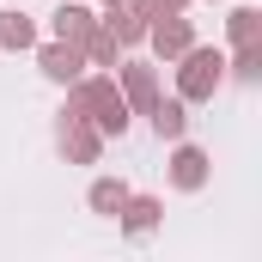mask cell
<instances>
[{"label":"cell","instance_id":"6da1fadb","mask_svg":"<svg viewBox=\"0 0 262 262\" xmlns=\"http://www.w3.org/2000/svg\"><path fill=\"white\" fill-rule=\"evenodd\" d=\"M67 116H85L104 140H122L134 110H128V98L116 92V79H110V73H79V79L67 85Z\"/></svg>","mask_w":262,"mask_h":262},{"label":"cell","instance_id":"7a4b0ae2","mask_svg":"<svg viewBox=\"0 0 262 262\" xmlns=\"http://www.w3.org/2000/svg\"><path fill=\"white\" fill-rule=\"evenodd\" d=\"M220 85H226V55L189 43V49L177 55V98H183V104H207Z\"/></svg>","mask_w":262,"mask_h":262},{"label":"cell","instance_id":"3957f363","mask_svg":"<svg viewBox=\"0 0 262 262\" xmlns=\"http://www.w3.org/2000/svg\"><path fill=\"white\" fill-rule=\"evenodd\" d=\"M55 146H61V159H67V165H98V152H104V134L92 128L85 116H67V110H61V122H55Z\"/></svg>","mask_w":262,"mask_h":262},{"label":"cell","instance_id":"277c9868","mask_svg":"<svg viewBox=\"0 0 262 262\" xmlns=\"http://www.w3.org/2000/svg\"><path fill=\"white\" fill-rule=\"evenodd\" d=\"M146 43H152L159 61H177V55L195 43V25H189L183 12H159V18H146Z\"/></svg>","mask_w":262,"mask_h":262},{"label":"cell","instance_id":"5b68a950","mask_svg":"<svg viewBox=\"0 0 262 262\" xmlns=\"http://www.w3.org/2000/svg\"><path fill=\"white\" fill-rule=\"evenodd\" d=\"M116 92L128 98V110H152L165 92H159V67H146V61H116Z\"/></svg>","mask_w":262,"mask_h":262},{"label":"cell","instance_id":"8992f818","mask_svg":"<svg viewBox=\"0 0 262 262\" xmlns=\"http://www.w3.org/2000/svg\"><path fill=\"white\" fill-rule=\"evenodd\" d=\"M207 177H213V159H207L201 146H189V140H177V152H171V183H177L183 195H195V189H207Z\"/></svg>","mask_w":262,"mask_h":262},{"label":"cell","instance_id":"52a82bcc","mask_svg":"<svg viewBox=\"0 0 262 262\" xmlns=\"http://www.w3.org/2000/svg\"><path fill=\"white\" fill-rule=\"evenodd\" d=\"M37 67H43V79H55V85H73L79 73H85V49H73V43H43L37 49Z\"/></svg>","mask_w":262,"mask_h":262},{"label":"cell","instance_id":"ba28073f","mask_svg":"<svg viewBox=\"0 0 262 262\" xmlns=\"http://www.w3.org/2000/svg\"><path fill=\"white\" fill-rule=\"evenodd\" d=\"M116 220H122V232H128V238H146V232L165 220V201H159V195H134V189H128V201H122V213H116Z\"/></svg>","mask_w":262,"mask_h":262},{"label":"cell","instance_id":"9c48e42d","mask_svg":"<svg viewBox=\"0 0 262 262\" xmlns=\"http://www.w3.org/2000/svg\"><path fill=\"white\" fill-rule=\"evenodd\" d=\"M49 25H55V37H61V43H73V49H79V43L92 37V25H98V12H85L79 0H61Z\"/></svg>","mask_w":262,"mask_h":262},{"label":"cell","instance_id":"30bf717a","mask_svg":"<svg viewBox=\"0 0 262 262\" xmlns=\"http://www.w3.org/2000/svg\"><path fill=\"white\" fill-rule=\"evenodd\" d=\"M146 116H152V134H159V140H183V134H189V104H183V98H159Z\"/></svg>","mask_w":262,"mask_h":262},{"label":"cell","instance_id":"8fae6325","mask_svg":"<svg viewBox=\"0 0 262 262\" xmlns=\"http://www.w3.org/2000/svg\"><path fill=\"white\" fill-rule=\"evenodd\" d=\"M104 25H110V37H116V43H122V49H128V43H146V12H140V6H134V0H116V6H110V18H104Z\"/></svg>","mask_w":262,"mask_h":262},{"label":"cell","instance_id":"7c38bea8","mask_svg":"<svg viewBox=\"0 0 262 262\" xmlns=\"http://www.w3.org/2000/svg\"><path fill=\"white\" fill-rule=\"evenodd\" d=\"M122 201H128V183H122V177H98V183L85 189V207H92V213H104V220H116V213H122Z\"/></svg>","mask_w":262,"mask_h":262},{"label":"cell","instance_id":"4fadbf2b","mask_svg":"<svg viewBox=\"0 0 262 262\" xmlns=\"http://www.w3.org/2000/svg\"><path fill=\"white\" fill-rule=\"evenodd\" d=\"M79 49H85V67H116V61H122V43L110 37V25H104V18L92 25V37H85Z\"/></svg>","mask_w":262,"mask_h":262},{"label":"cell","instance_id":"5bb4252c","mask_svg":"<svg viewBox=\"0 0 262 262\" xmlns=\"http://www.w3.org/2000/svg\"><path fill=\"white\" fill-rule=\"evenodd\" d=\"M37 43V25L12 6V12H0V49H31Z\"/></svg>","mask_w":262,"mask_h":262},{"label":"cell","instance_id":"9a60e30c","mask_svg":"<svg viewBox=\"0 0 262 262\" xmlns=\"http://www.w3.org/2000/svg\"><path fill=\"white\" fill-rule=\"evenodd\" d=\"M226 31H232V49H238V43H262V12L256 6H238V12L226 18Z\"/></svg>","mask_w":262,"mask_h":262},{"label":"cell","instance_id":"2e32d148","mask_svg":"<svg viewBox=\"0 0 262 262\" xmlns=\"http://www.w3.org/2000/svg\"><path fill=\"white\" fill-rule=\"evenodd\" d=\"M232 73L256 85V79H262V43H238V55H232Z\"/></svg>","mask_w":262,"mask_h":262},{"label":"cell","instance_id":"e0dca14e","mask_svg":"<svg viewBox=\"0 0 262 262\" xmlns=\"http://www.w3.org/2000/svg\"><path fill=\"white\" fill-rule=\"evenodd\" d=\"M134 6H140V12H146V18H159V12H183V6H189V0H134Z\"/></svg>","mask_w":262,"mask_h":262},{"label":"cell","instance_id":"ac0fdd59","mask_svg":"<svg viewBox=\"0 0 262 262\" xmlns=\"http://www.w3.org/2000/svg\"><path fill=\"white\" fill-rule=\"evenodd\" d=\"M104 6H116V0H104Z\"/></svg>","mask_w":262,"mask_h":262},{"label":"cell","instance_id":"d6986e66","mask_svg":"<svg viewBox=\"0 0 262 262\" xmlns=\"http://www.w3.org/2000/svg\"><path fill=\"white\" fill-rule=\"evenodd\" d=\"M12 6H25V0H12Z\"/></svg>","mask_w":262,"mask_h":262}]
</instances>
